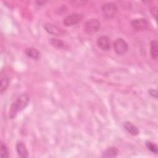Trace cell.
Masks as SVG:
<instances>
[{
  "instance_id": "1",
  "label": "cell",
  "mask_w": 158,
  "mask_h": 158,
  "mask_svg": "<svg viewBox=\"0 0 158 158\" xmlns=\"http://www.w3.org/2000/svg\"><path fill=\"white\" fill-rule=\"evenodd\" d=\"M29 97L27 94L23 93L20 95L11 104L9 111V117L10 119L14 118L19 112L27 107Z\"/></svg>"
},
{
  "instance_id": "2",
  "label": "cell",
  "mask_w": 158,
  "mask_h": 158,
  "mask_svg": "<svg viewBox=\"0 0 158 158\" xmlns=\"http://www.w3.org/2000/svg\"><path fill=\"white\" fill-rule=\"evenodd\" d=\"M101 27L100 22L97 19H91L86 21L83 25V30L85 32L89 35L97 33Z\"/></svg>"
},
{
  "instance_id": "3",
  "label": "cell",
  "mask_w": 158,
  "mask_h": 158,
  "mask_svg": "<svg viewBox=\"0 0 158 158\" xmlns=\"http://www.w3.org/2000/svg\"><path fill=\"white\" fill-rule=\"evenodd\" d=\"M128 49L127 43L121 38H117L114 43V49L117 55H122L125 54Z\"/></svg>"
},
{
  "instance_id": "4",
  "label": "cell",
  "mask_w": 158,
  "mask_h": 158,
  "mask_svg": "<svg viewBox=\"0 0 158 158\" xmlns=\"http://www.w3.org/2000/svg\"><path fill=\"white\" fill-rule=\"evenodd\" d=\"M83 18V15L78 13L72 14L67 16L63 20V23L66 27H72L78 24Z\"/></svg>"
},
{
  "instance_id": "5",
  "label": "cell",
  "mask_w": 158,
  "mask_h": 158,
  "mask_svg": "<svg viewBox=\"0 0 158 158\" xmlns=\"http://www.w3.org/2000/svg\"><path fill=\"white\" fill-rule=\"evenodd\" d=\"M102 10L104 15L107 18L114 17L117 12V7L113 2H107L102 6Z\"/></svg>"
},
{
  "instance_id": "6",
  "label": "cell",
  "mask_w": 158,
  "mask_h": 158,
  "mask_svg": "<svg viewBox=\"0 0 158 158\" xmlns=\"http://www.w3.org/2000/svg\"><path fill=\"white\" fill-rule=\"evenodd\" d=\"M132 27L137 30H144L147 28L148 26V22L145 19H136L131 22Z\"/></svg>"
},
{
  "instance_id": "7",
  "label": "cell",
  "mask_w": 158,
  "mask_h": 158,
  "mask_svg": "<svg viewBox=\"0 0 158 158\" xmlns=\"http://www.w3.org/2000/svg\"><path fill=\"white\" fill-rule=\"evenodd\" d=\"M98 47L102 51H109L110 49V40L106 36H101L97 40Z\"/></svg>"
},
{
  "instance_id": "8",
  "label": "cell",
  "mask_w": 158,
  "mask_h": 158,
  "mask_svg": "<svg viewBox=\"0 0 158 158\" xmlns=\"http://www.w3.org/2000/svg\"><path fill=\"white\" fill-rule=\"evenodd\" d=\"M25 53L26 56H28L29 58H31L33 60H36L40 59L41 56L40 52L36 48H32V47L26 48L25 51Z\"/></svg>"
},
{
  "instance_id": "9",
  "label": "cell",
  "mask_w": 158,
  "mask_h": 158,
  "mask_svg": "<svg viewBox=\"0 0 158 158\" xmlns=\"http://www.w3.org/2000/svg\"><path fill=\"white\" fill-rule=\"evenodd\" d=\"M44 28L45 30L49 34L53 35H59L62 34L61 30L55 25L51 23H46L44 24Z\"/></svg>"
},
{
  "instance_id": "10",
  "label": "cell",
  "mask_w": 158,
  "mask_h": 158,
  "mask_svg": "<svg viewBox=\"0 0 158 158\" xmlns=\"http://www.w3.org/2000/svg\"><path fill=\"white\" fill-rule=\"evenodd\" d=\"M16 151L18 154L23 158H26L28 156V149L23 142H18L16 144Z\"/></svg>"
},
{
  "instance_id": "11",
  "label": "cell",
  "mask_w": 158,
  "mask_h": 158,
  "mask_svg": "<svg viewBox=\"0 0 158 158\" xmlns=\"http://www.w3.org/2000/svg\"><path fill=\"white\" fill-rule=\"evenodd\" d=\"M123 127L131 135L135 136L139 134V130L138 128L131 122L129 121L125 122L123 123Z\"/></svg>"
},
{
  "instance_id": "12",
  "label": "cell",
  "mask_w": 158,
  "mask_h": 158,
  "mask_svg": "<svg viewBox=\"0 0 158 158\" xmlns=\"http://www.w3.org/2000/svg\"><path fill=\"white\" fill-rule=\"evenodd\" d=\"M118 152H119V151L117 148L114 147V146L109 147L103 152V153L102 154V157H106V158L114 157L118 155Z\"/></svg>"
},
{
  "instance_id": "13",
  "label": "cell",
  "mask_w": 158,
  "mask_h": 158,
  "mask_svg": "<svg viewBox=\"0 0 158 158\" xmlns=\"http://www.w3.org/2000/svg\"><path fill=\"white\" fill-rule=\"evenodd\" d=\"M157 43L156 40H152L150 44V54L152 59L156 60L157 59Z\"/></svg>"
},
{
  "instance_id": "14",
  "label": "cell",
  "mask_w": 158,
  "mask_h": 158,
  "mask_svg": "<svg viewBox=\"0 0 158 158\" xmlns=\"http://www.w3.org/2000/svg\"><path fill=\"white\" fill-rule=\"evenodd\" d=\"M49 42L51 46L58 49L64 48L65 46V43L62 40H60L56 38H50L49 40Z\"/></svg>"
},
{
  "instance_id": "15",
  "label": "cell",
  "mask_w": 158,
  "mask_h": 158,
  "mask_svg": "<svg viewBox=\"0 0 158 158\" xmlns=\"http://www.w3.org/2000/svg\"><path fill=\"white\" fill-rule=\"evenodd\" d=\"M9 78L6 77L4 76L2 78H1V81H0V92L1 93H2L4 91H5L7 88H8L9 85Z\"/></svg>"
},
{
  "instance_id": "16",
  "label": "cell",
  "mask_w": 158,
  "mask_h": 158,
  "mask_svg": "<svg viewBox=\"0 0 158 158\" xmlns=\"http://www.w3.org/2000/svg\"><path fill=\"white\" fill-rule=\"evenodd\" d=\"M0 157L2 158H6L9 157V151L7 146L3 142L1 143V151Z\"/></svg>"
},
{
  "instance_id": "17",
  "label": "cell",
  "mask_w": 158,
  "mask_h": 158,
  "mask_svg": "<svg viewBox=\"0 0 158 158\" xmlns=\"http://www.w3.org/2000/svg\"><path fill=\"white\" fill-rule=\"evenodd\" d=\"M146 146L151 152H152V153L156 154H157V152H158L157 146L155 143H154L151 141H147L146 142Z\"/></svg>"
},
{
  "instance_id": "18",
  "label": "cell",
  "mask_w": 158,
  "mask_h": 158,
  "mask_svg": "<svg viewBox=\"0 0 158 158\" xmlns=\"http://www.w3.org/2000/svg\"><path fill=\"white\" fill-rule=\"evenodd\" d=\"M150 11H151V13L152 17L156 20H157V7H156V6L152 7Z\"/></svg>"
},
{
  "instance_id": "19",
  "label": "cell",
  "mask_w": 158,
  "mask_h": 158,
  "mask_svg": "<svg viewBox=\"0 0 158 158\" xmlns=\"http://www.w3.org/2000/svg\"><path fill=\"white\" fill-rule=\"evenodd\" d=\"M148 93L153 98H157V91L156 89H149V91H148Z\"/></svg>"
}]
</instances>
